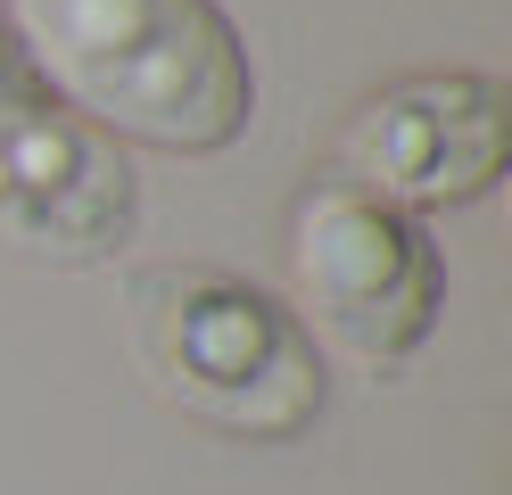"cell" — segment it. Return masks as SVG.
<instances>
[{
    "mask_svg": "<svg viewBox=\"0 0 512 495\" xmlns=\"http://www.w3.org/2000/svg\"><path fill=\"white\" fill-rule=\"evenodd\" d=\"M17 91H34V83H25V58L9 42V25H0V99H17Z\"/></svg>",
    "mask_w": 512,
    "mask_h": 495,
    "instance_id": "8992f818",
    "label": "cell"
},
{
    "mask_svg": "<svg viewBox=\"0 0 512 495\" xmlns=\"http://www.w3.org/2000/svg\"><path fill=\"white\" fill-rule=\"evenodd\" d=\"M281 273L314 347H339L364 372H397L430 347L446 314V256L422 215L389 207L339 174H314L281 223Z\"/></svg>",
    "mask_w": 512,
    "mask_h": 495,
    "instance_id": "3957f363",
    "label": "cell"
},
{
    "mask_svg": "<svg viewBox=\"0 0 512 495\" xmlns=\"http://www.w3.org/2000/svg\"><path fill=\"white\" fill-rule=\"evenodd\" d=\"M124 355L166 413L232 446H290L331 405L306 322L232 264H141L124 281Z\"/></svg>",
    "mask_w": 512,
    "mask_h": 495,
    "instance_id": "7a4b0ae2",
    "label": "cell"
},
{
    "mask_svg": "<svg viewBox=\"0 0 512 495\" xmlns=\"http://www.w3.org/2000/svg\"><path fill=\"white\" fill-rule=\"evenodd\" d=\"M512 157V91L479 66H422L364 91L331 141V174L405 215L471 207L504 182Z\"/></svg>",
    "mask_w": 512,
    "mask_h": 495,
    "instance_id": "277c9868",
    "label": "cell"
},
{
    "mask_svg": "<svg viewBox=\"0 0 512 495\" xmlns=\"http://www.w3.org/2000/svg\"><path fill=\"white\" fill-rule=\"evenodd\" d=\"M141 174L108 132L42 91L0 99V248L50 273H91L133 240Z\"/></svg>",
    "mask_w": 512,
    "mask_h": 495,
    "instance_id": "5b68a950",
    "label": "cell"
},
{
    "mask_svg": "<svg viewBox=\"0 0 512 495\" xmlns=\"http://www.w3.org/2000/svg\"><path fill=\"white\" fill-rule=\"evenodd\" d=\"M25 83L116 149L215 157L256 124V58L223 0H0Z\"/></svg>",
    "mask_w": 512,
    "mask_h": 495,
    "instance_id": "6da1fadb",
    "label": "cell"
}]
</instances>
